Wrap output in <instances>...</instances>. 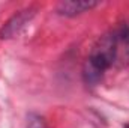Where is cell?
I'll list each match as a JSON object with an SVG mask.
<instances>
[{
    "label": "cell",
    "mask_w": 129,
    "mask_h": 128,
    "mask_svg": "<svg viewBox=\"0 0 129 128\" xmlns=\"http://www.w3.org/2000/svg\"><path fill=\"white\" fill-rule=\"evenodd\" d=\"M125 128H129V125H126V127H125Z\"/></svg>",
    "instance_id": "cell-4"
},
{
    "label": "cell",
    "mask_w": 129,
    "mask_h": 128,
    "mask_svg": "<svg viewBox=\"0 0 129 128\" xmlns=\"http://www.w3.org/2000/svg\"><path fill=\"white\" fill-rule=\"evenodd\" d=\"M35 15V9L33 8H27V9H23L20 11L18 14H15L0 30V38L2 39H8V38H12L15 35L21 32L26 24H29V21L33 18Z\"/></svg>",
    "instance_id": "cell-2"
},
{
    "label": "cell",
    "mask_w": 129,
    "mask_h": 128,
    "mask_svg": "<svg viewBox=\"0 0 129 128\" xmlns=\"http://www.w3.org/2000/svg\"><path fill=\"white\" fill-rule=\"evenodd\" d=\"M98 5H99L98 2H92V0H69V2L59 3L57 12L63 17H77V15L92 11Z\"/></svg>",
    "instance_id": "cell-3"
},
{
    "label": "cell",
    "mask_w": 129,
    "mask_h": 128,
    "mask_svg": "<svg viewBox=\"0 0 129 128\" xmlns=\"http://www.w3.org/2000/svg\"><path fill=\"white\" fill-rule=\"evenodd\" d=\"M129 56V27L122 26L101 36L93 45L84 63V80L89 84H96L120 59Z\"/></svg>",
    "instance_id": "cell-1"
}]
</instances>
